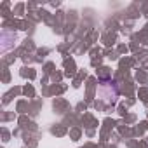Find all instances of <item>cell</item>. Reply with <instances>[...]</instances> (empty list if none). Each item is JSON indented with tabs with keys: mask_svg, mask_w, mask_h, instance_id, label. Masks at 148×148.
<instances>
[]
</instances>
